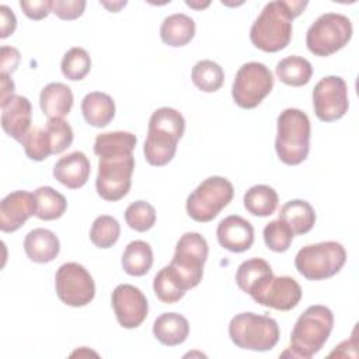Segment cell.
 I'll return each mask as SVG.
<instances>
[{"label": "cell", "instance_id": "6da1fadb", "mask_svg": "<svg viewBox=\"0 0 359 359\" xmlns=\"http://www.w3.org/2000/svg\"><path fill=\"white\" fill-rule=\"evenodd\" d=\"M137 139L130 132L116 130L97 135L94 153L98 156L97 194L109 202L128 195L135 170L133 149Z\"/></svg>", "mask_w": 359, "mask_h": 359}, {"label": "cell", "instance_id": "7a4b0ae2", "mask_svg": "<svg viewBox=\"0 0 359 359\" xmlns=\"http://www.w3.org/2000/svg\"><path fill=\"white\" fill-rule=\"evenodd\" d=\"M307 1L276 0L269 1L252 22L250 29L251 43L264 52H279L292 39V21L306 8Z\"/></svg>", "mask_w": 359, "mask_h": 359}, {"label": "cell", "instance_id": "3957f363", "mask_svg": "<svg viewBox=\"0 0 359 359\" xmlns=\"http://www.w3.org/2000/svg\"><path fill=\"white\" fill-rule=\"evenodd\" d=\"M184 132L185 119L180 111L170 107L156 109L150 116L143 146L146 161L153 167L168 164L175 156L178 140Z\"/></svg>", "mask_w": 359, "mask_h": 359}, {"label": "cell", "instance_id": "277c9868", "mask_svg": "<svg viewBox=\"0 0 359 359\" xmlns=\"http://www.w3.org/2000/svg\"><path fill=\"white\" fill-rule=\"evenodd\" d=\"M334 327L332 311L323 304H313L299 316L292 334L290 351L292 356L310 359L328 341Z\"/></svg>", "mask_w": 359, "mask_h": 359}, {"label": "cell", "instance_id": "5b68a950", "mask_svg": "<svg viewBox=\"0 0 359 359\" xmlns=\"http://www.w3.org/2000/svg\"><path fill=\"white\" fill-rule=\"evenodd\" d=\"M275 150L287 165L303 163L310 151L311 125L309 116L297 108L283 109L276 119Z\"/></svg>", "mask_w": 359, "mask_h": 359}, {"label": "cell", "instance_id": "8992f818", "mask_svg": "<svg viewBox=\"0 0 359 359\" xmlns=\"http://www.w3.org/2000/svg\"><path fill=\"white\" fill-rule=\"evenodd\" d=\"M279 335V325L272 317L251 311L236 314L229 324V337L241 349L271 351L278 344Z\"/></svg>", "mask_w": 359, "mask_h": 359}, {"label": "cell", "instance_id": "52a82bcc", "mask_svg": "<svg viewBox=\"0 0 359 359\" xmlns=\"http://www.w3.org/2000/svg\"><path fill=\"white\" fill-rule=\"evenodd\" d=\"M208 252L206 238L196 231L184 233L177 241L175 252L168 268L185 290L198 286L202 280Z\"/></svg>", "mask_w": 359, "mask_h": 359}, {"label": "cell", "instance_id": "ba28073f", "mask_svg": "<svg viewBox=\"0 0 359 359\" xmlns=\"http://www.w3.org/2000/svg\"><path fill=\"white\" fill-rule=\"evenodd\" d=\"M346 262V251L341 243L323 241L299 250L294 258L297 272L309 280H324L338 273Z\"/></svg>", "mask_w": 359, "mask_h": 359}, {"label": "cell", "instance_id": "9c48e42d", "mask_svg": "<svg viewBox=\"0 0 359 359\" xmlns=\"http://www.w3.org/2000/svg\"><path fill=\"white\" fill-rule=\"evenodd\" d=\"M351 20L339 13L321 14L307 29L306 45L316 56H330L341 50L352 38Z\"/></svg>", "mask_w": 359, "mask_h": 359}, {"label": "cell", "instance_id": "30bf717a", "mask_svg": "<svg viewBox=\"0 0 359 359\" xmlns=\"http://www.w3.org/2000/svg\"><path fill=\"white\" fill-rule=\"evenodd\" d=\"M233 195L234 188L227 178L219 175L209 177L187 198V213L195 222L208 223L231 202Z\"/></svg>", "mask_w": 359, "mask_h": 359}, {"label": "cell", "instance_id": "8fae6325", "mask_svg": "<svg viewBox=\"0 0 359 359\" xmlns=\"http://www.w3.org/2000/svg\"><path fill=\"white\" fill-rule=\"evenodd\" d=\"M273 88V76L261 62L244 63L236 73L231 95L234 102L244 109L258 107Z\"/></svg>", "mask_w": 359, "mask_h": 359}, {"label": "cell", "instance_id": "7c38bea8", "mask_svg": "<svg viewBox=\"0 0 359 359\" xmlns=\"http://www.w3.org/2000/svg\"><path fill=\"white\" fill-rule=\"evenodd\" d=\"M55 286L59 300L72 307L87 306L95 296L93 276L77 262H66L57 268Z\"/></svg>", "mask_w": 359, "mask_h": 359}, {"label": "cell", "instance_id": "4fadbf2b", "mask_svg": "<svg viewBox=\"0 0 359 359\" xmlns=\"http://www.w3.org/2000/svg\"><path fill=\"white\" fill-rule=\"evenodd\" d=\"M248 294L264 307L289 311L300 303L302 287L292 276H273L272 273L262 279Z\"/></svg>", "mask_w": 359, "mask_h": 359}, {"label": "cell", "instance_id": "5bb4252c", "mask_svg": "<svg viewBox=\"0 0 359 359\" xmlns=\"http://www.w3.org/2000/svg\"><path fill=\"white\" fill-rule=\"evenodd\" d=\"M313 108L316 116L323 122L341 119L349 108L345 80L339 76L323 77L313 90Z\"/></svg>", "mask_w": 359, "mask_h": 359}, {"label": "cell", "instance_id": "9a60e30c", "mask_svg": "<svg viewBox=\"0 0 359 359\" xmlns=\"http://www.w3.org/2000/svg\"><path fill=\"white\" fill-rule=\"evenodd\" d=\"M111 304L121 327L137 328L147 317L149 303L143 292L128 283L118 285L111 294Z\"/></svg>", "mask_w": 359, "mask_h": 359}, {"label": "cell", "instance_id": "2e32d148", "mask_svg": "<svg viewBox=\"0 0 359 359\" xmlns=\"http://www.w3.org/2000/svg\"><path fill=\"white\" fill-rule=\"evenodd\" d=\"M34 215H36L35 195L28 191H14L1 199L0 229L4 233L17 231Z\"/></svg>", "mask_w": 359, "mask_h": 359}, {"label": "cell", "instance_id": "e0dca14e", "mask_svg": "<svg viewBox=\"0 0 359 359\" xmlns=\"http://www.w3.org/2000/svg\"><path fill=\"white\" fill-rule=\"evenodd\" d=\"M1 107V128L14 140L22 143L31 129L32 107L24 95H11Z\"/></svg>", "mask_w": 359, "mask_h": 359}, {"label": "cell", "instance_id": "ac0fdd59", "mask_svg": "<svg viewBox=\"0 0 359 359\" xmlns=\"http://www.w3.org/2000/svg\"><path fill=\"white\" fill-rule=\"evenodd\" d=\"M219 244L231 252H243L254 243L252 224L238 215H230L220 220L216 229Z\"/></svg>", "mask_w": 359, "mask_h": 359}, {"label": "cell", "instance_id": "d6986e66", "mask_svg": "<svg viewBox=\"0 0 359 359\" xmlns=\"http://www.w3.org/2000/svg\"><path fill=\"white\" fill-rule=\"evenodd\" d=\"M90 160L83 151H72L60 157L53 167V177L69 189H79L88 181Z\"/></svg>", "mask_w": 359, "mask_h": 359}, {"label": "cell", "instance_id": "ffe728a7", "mask_svg": "<svg viewBox=\"0 0 359 359\" xmlns=\"http://www.w3.org/2000/svg\"><path fill=\"white\" fill-rule=\"evenodd\" d=\"M24 251L32 262L46 264L59 255L60 243L53 231L38 227L25 236Z\"/></svg>", "mask_w": 359, "mask_h": 359}, {"label": "cell", "instance_id": "44dd1931", "mask_svg": "<svg viewBox=\"0 0 359 359\" xmlns=\"http://www.w3.org/2000/svg\"><path fill=\"white\" fill-rule=\"evenodd\" d=\"M39 105L48 119L65 118L73 107V93L65 83H49L41 91Z\"/></svg>", "mask_w": 359, "mask_h": 359}, {"label": "cell", "instance_id": "7402d4cb", "mask_svg": "<svg viewBox=\"0 0 359 359\" xmlns=\"http://www.w3.org/2000/svg\"><path fill=\"white\" fill-rule=\"evenodd\" d=\"M189 334L188 320L178 313H163L154 320L153 335L165 346L181 345Z\"/></svg>", "mask_w": 359, "mask_h": 359}, {"label": "cell", "instance_id": "603a6c76", "mask_svg": "<svg viewBox=\"0 0 359 359\" xmlns=\"http://www.w3.org/2000/svg\"><path fill=\"white\" fill-rule=\"evenodd\" d=\"M81 114L86 122L94 128H105L115 116V102L111 95L93 91L81 101Z\"/></svg>", "mask_w": 359, "mask_h": 359}, {"label": "cell", "instance_id": "cb8c5ba5", "mask_svg": "<svg viewBox=\"0 0 359 359\" xmlns=\"http://www.w3.org/2000/svg\"><path fill=\"white\" fill-rule=\"evenodd\" d=\"M195 36V21L182 13L165 17L160 27L161 41L172 48L185 46Z\"/></svg>", "mask_w": 359, "mask_h": 359}, {"label": "cell", "instance_id": "d4e9b609", "mask_svg": "<svg viewBox=\"0 0 359 359\" xmlns=\"http://www.w3.org/2000/svg\"><path fill=\"white\" fill-rule=\"evenodd\" d=\"M279 219L287 224L293 234H306L316 223V212L307 201L292 199L280 208Z\"/></svg>", "mask_w": 359, "mask_h": 359}, {"label": "cell", "instance_id": "484cf974", "mask_svg": "<svg viewBox=\"0 0 359 359\" xmlns=\"http://www.w3.org/2000/svg\"><path fill=\"white\" fill-rule=\"evenodd\" d=\"M123 271L130 276L146 275L153 265V250L149 243L143 240L130 241L121 259Z\"/></svg>", "mask_w": 359, "mask_h": 359}, {"label": "cell", "instance_id": "4316f807", "mask_svg": "<svg viewBox=\"0 0 359 359\" xmlns=\"http://www.w3.org/2000/svg\"><path fill=\"white\" fill-rule=\"evenodd\" d=\"M275 73L283 84L302 87L310 81L313 76V66L302 56H287L278 62Z\"/></svg>", "mask_w": 359, "mask_h": 359}, {"label": "cell", "instance_id": "83f0119b", "mask_svg": "<svg viewBox=\"0 0 359 359\" xmlns=\"http://www.w3.org/2000/svg\"><path fill=\"white\" fill-rule=\"evenodd\" d=\"M244 208L248 213L258 217L271 216L279 202V196L276 191L269 185H254L244 194Z\"/></svg>", "mask_w": 359, "mask_h": 359}, {"label": "cell", "instance_id": "f1b7e54d", "mask_svg": "<svg viewBox=\"0 0 359 359\" xmlns=\"http://www.w3.org/2000/svg\"><path fill=\"white\" fill-rule=\"evenodd\" d=\"M36 217L41 220H56L63 216L67 208L66 198L52 187H39L35 192Z\"/></svg>", "mask_w": 359, "mask_h": 359}, {"label": "cell", "instance_id": "f546056e", "mask_svg": "<svg viewBox=\"0 0 359 359\" xmlns=\"http://www.w3.org/2000/svg\"><path fill=\"white\" fill-rule=\"evenodd\" d=\"M272 273V268L265 259L250 258L238 265L236 272V283L244 293H250L262 279Z\"/></svg>", "mask_w": 359, "mask_h": 359}, {"label": "cell", "instance_id": "4dcf8cb0", "mask_svg": "<svg viewBox=\"0 0 359 359\" xmlns=\"http://www.w3.org/2000/svg\"><path fill=\"white\" fill-rule=\"evenodd\" d=\"M192 83L203 93H215L224 83V72L222 66L213 60H199L192 67Z\"/></svg>", "mask_w": 359, "mask_h": 359}, {"label": "cell", "instance_id": "1f68e13d", "mask_svg": "<svg viewBox=\"0 0 359 359\" xmlns=\"http://www.w3.org/2000/svg\"><path fill=\"white\" fill-rule=\"evenodd\" d=\"M153 290L157 299L165 304H174L180 302L187 290L181 286L177 278L170 271L168 265L161 268L153 279Z\"/></svg>", "mask_w": 359, "mask_h": 359}, {"label": "cell", "instance_id": "d6a6232c", "mask_svg": "<svg viewBox=\"0 0 359 359\" xmlns=\"http://www.w3.org/2000/svg\"><path fill=\"white\" fill-rule=\"evenodd\" d=\"M121 234L119 222L109 216L101 215L98 216L90 229V240L98 248H109L112 247Z\"/></svg>", "mask_w": 359, "mask_h": 359}, {"label": "cell", "instance_id": "836d02e7", "mask_svg": "<svg viewBox=\"0 0 359 359\" xmlns=\"http://www.w3.org/2000/svg\"><path fill=\"white\" fill-rule=\"evenodd\" d=\"M60 69L66 79L72 81H80L91 70V57L86 49L74 46L65 53Z\"/></svg>", "mask_w": 359, "mask_h": 359}, {"label": "cell", "instance_id": "e575fe53", "mask_svg": "<svg viewBox=\"0 0 359 359\" xmlns=\"http://www.w3.org/2000/svg\"><path fill=\"white\" fill-rule=\"evenodd\" d=\"M126 224L135 231H147L156 223V209L146 201L132 202L125 210Z\"/></svg>", "mask_w": 359, "mask_h": 359}, {"label": "cell", "instance_id": "d590c367", "mask_svg": "<svg viewBox=\"0 0 359 359\" xmlns=\"http://www.w3.org/2000/svg\"><path fill=\"white\" fill-rule=\"evenodd\" d=\"M45 132L49 139L52 154H59L65 151L73 143V129L63 118L48 119L45 123Z\"/></svg>", "mask_w": 359, "mask_h": 359}, {"label": "cell", "instance_id": "8d00e7d4", "mask_svg": "<svg viewBox=\"0 0 359 359\" xmlns=\"http://www.w3.org/2000/svg\"><path fill=\"white\" fill-rule=\"evenodd\" d=\"M262 236H264L265 245L271 251H273V252H285V251L289 250L294 234L292 233V230L287 227V224L285 222L278 219V220L269 222L264 227Z\"/></svg>", "mask_w": 359, "mask_h": 359}, {"label": "cell", "instance_id": "74e56055", "mask_svg": "<svg viewBox=\"0 0 359 359\" xmlns=\"http://www.w3.org/2000/svg\"><path fill=\"white\" fill-rule=\"evenodd\" d=\"M21 144L24 147L27 157L34 161H42L52 154L45 128H31Z\"/></svg>", "mask_w": 359, "mask_h": 359}, {"label": "cell", "instance_id": "f35d334b", "mask_svg": "<svg viewBox=\"0 0 359 359\" xmlns=\"http://www.w3.org/2000/svg\"><path fill=\"white\" fill-rule=\"evenodd\" d=\"M86 8L84 0H53L52 13L65 21H72L83 15Z\"/></svg>", "mask_w": 359, "mask_h": 359}, {"label": "cell", "instance_id": "ab89813d", "mask_svg": "<svg viewBox=\"0 0 359 359\" xmlns=\"http://www.w3.org/2000/svg\"><path fill=\"white\" fill-rule=\"evenodd\" d=\"M20 7L29 20H35V21L46 18L49 13H52V1L49 0H34V1L21 0Z\"/></svg>", "mask_w": 359, "mask_h": 359}, {"label": "cell", "instance_id": "60d3db41", "mask_svg": "<svg viewBox=\"0 0 359 359\" xmlns=\"http://www.w3.org/2000/svg\"><path fill=\"white\" fill-rule=\"evenodd\" d=\"M20 52L15 48L11 46H1L0 49V69L1 74L10 76L13 72H15L18 63H20Z\"/></svg>", "mask_w": 359, "mask_h": 359}, {"label": "cell", "instance_id": "b9f144b4", "mask_svg": "<svg viewBox=\"0 0 359 359\" xmlns=\"http://www.w3.org/2000/svg\"><path fill=\"white\" fill-rule=\"evenodd\" d=\"M0 38L4 39L10 36L17 27V18L14 13L7 6H0Z\"/></svg>", "mask_w": 359, "mask_h": 359}, {"label": "cell", "instance_id": "7bdbcfd3", "mask_svg": "<svg viewBox=\"0 0 359 359\" xmlns=\"http://www.w3.org/2000/svg\"><path fill=\"white\" fill-rule=\"evenodd\" d=\"M0 94H1V100H0V105L4 104L11 95H14V83L13 80L7 76V74H0Z\"/></svg>", "mask_w": 359, "mask_h": 359}, {"label": "cell", "instance_id": "ee69618b", "mask_svg": "<svg viewBox=\"0 0 359 359\" xmlns=\"http://www.w3.org/2000/svg\"><path fill=\"white\" fill-rule=\"evenodd\" d=\"M104 7H107V8H109L112 13H116L121 7H123V6H126V1H119V3H112V4H109V3H101Z\"/></svg>", "mask_w": 359, "mask_h": 359}, {"label": "cell", "instance_id": "f6af8a7d", "mask_svg": "<svg viewBox=\"0 0 359 359\" xmlns=\"http://www.w3.org/2000/svg\"><path fill=\"white\" fill-rule=\"evenodd\" d=\"M187 3V6H189V7H192V8H196V10H202V8H205V7H208L210 3L209 1H206V3H202V4H199V3H194V1H185Z\"/></svg>", "mask_w": 359, "mask_h": 359}]
</instances>
